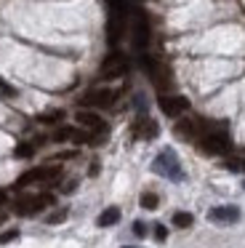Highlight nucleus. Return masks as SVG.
Masks as SVG:
<instances>
[{
  "instance_id": "9b49d317",
  "label": "nucleus",
  "mask_w": 245,
  "mask_h": 248,
  "mask_svg": "<svg viewBox=\"0 0 245 248\" xmlns=\"http://www.w3.org/2000/svg\"><path fill=\"white\" fill-rule=\"evenodd\" d=\"M157 123L154 120H149V118H141V120H136L133 123V136L136 139H152V136H157Z\"/></svg>"
},
{
  "instance_id": "a211bd4d",
  "label": "nucleus",
  "mask_w": 245,
  "mask_h": 248,
  "mask_svg": "<svg viewBox=\"0 0 245 248\" xmlns=\"http://www.w3.org/2000/svg\"><path fill=\"white\" fill-rule=\"evenodd\" d=\"M59 118H64V112L61 109H53V112H48V115H40V123H56Z\"/></svg>"
},
{
  "instance_id": "2eb2a0df",
  "label": "nucleus",
  "mask_w": 245,
  "mask_h": 248,
  "mask_svg": "<svg viewBox=\"0 0 245 248\" xmlns=\"http://www.w3.org/2000/svg\"><path fill=\"white\" fill-rule=\"evenodd\" d=\"M160 205V198L154 192H144L141 195V208H147V211H154Z\"/></svg>"
},
{
  "instance_id": "412c9836",
  "label": "nucleus",
  "mask_w": 245,
  "mask_h": 248,
  "mask_svg": "<svg viewBox=\"0 0 245 248\" xmlns=\"http://www.w3.org/2000/svg\"><path fill=\"white\" fill-rule=\"evenodd\" d=\"M133 232H136L138 237H144V235H147V227H144L141 221H133Z\"/></svg>"
},
{
  "instance_id": "a878e982",
  "label": "nucleus",
  "mask_w": 245,
  "mask_h": 248,
  "mask_svg": "<svg viewBox=\"0 0 245 248\" xmlns=\"http://www.w3.org/2000/svg\"><path fill=\"white\" fill-rule=\"evenodd\" d=\"M243 171H245V163H243Z\"/></svg>"
},
{
  "instance_id": "f3484780",
  "label": "nucleus",
  "mask_w": 245,
  "mask_h": 248,
  "mask_svg": "<svg viewBox=\"0 0 245 248\" xmlns=\"http://www.w3.org/2000/svg\"><path fill=\"white\" fill-rule=\"evenodd\" d=\"M32 152H35V147H32V144H19L14 150V155L16 157H32Z\"/></svg>"
},
{
  "instance_id": "aec40b11",
  "label": "nucleus",
  "mask_w": 245,
  "mask_h": 248,
  "mask_svg": "<svg viewBox=\"0 0 245 248\" xmlns=\"http://www.w3.org/2000/svg\"><path fill=\"white\" fill-rule=\"evenodd\" d=\"M154 237H157V240H165V237H168V230H165L163 224H154Z\"/></svg>"
},
{
  "instance_id": "4468645a",
  "label": "nucleus",
  "mask_w": 245,
  "mask_h": 248,
  "mask_svg": "<svg viewBox=\"0 0 245 248\" xmlns=\"http://www.w3.org/2000/svg\"><path fill=\"white\" fill-rule=\"evenodd\" d=\"M173 224L179 227V230H186V227L195 224V216L186 214V211H176V214H173Z\"/></svg>"
},
{
  "instance_id": "1a4fd4ad",
  "label": "nucleus",
  "mask_w": 245,
  "mask_h": 248,
  "mask_svg": "<svg viewBox=\"0 0 245 248\" xmlns=\"http://www.w3.org/2000/svg\"><path fill=\"white\" fill-rule=\"evenodd\" d=\"M125 70H128V62L122 59L120 54H112V56H107V59H104V64H101V78L112 80V78L125 75Z\"/></svg>"
},
{
  "instance_id": "20e7f679",
  "label": "nucleus",
  "mask_w": 245,
  "mask_h": 248,
  "mask_svg": "<svg viewBox=\"0 0 245 248\" xmlns=\"http://www.w3.org/2000/svg\"><path fill=\"white\" fill-rule=\"evenodd\" d=\"M157 104L163 109V115H168V118H179V115H184L189 109V99L179 96V93H163L157 99Z\"/></svg>"
},
{
  "instance_id": "393cba45",
  "label": "nucleus",
  "mask_w": 245,
  "mask_h": 248,
  "mask_svg": "<svg viewBox=\"0 0 245 248\" xmlns=\"http://www.w3.org/2000/svg\"><path fill=\"white\" fill-rule=\"evenodd\" d=\"M122 248H133V246H122Z\"/></svg>"
},
{
  "instance_id": "423d86ee",
  "label": "nucleus",
  "mask_w": 245,
  "mask_h": 248,
  "mask_svg": "<svg viewBox=\"0 0 245 248\" xmlns=\"http://www.w3.org/2000/svg\"><path fill=\"white\" fill-rule=\"evenodd\" d=\"M154 171L157 173H163V176H173V179H179L181 176V168H179V160H176V155L170 150H163L157 157H154Z\"/></svg>"
},
{
  "instance_id": "f257e3e1",
  "label": "nucleus",
  "mask_w": 245,
  "mask_h": 248,
  "mask_svg": "<svg viewBox=\"0 0 245 248\" xmlns=\"http://www.w3.org/2000/svg\"><path fill=\"white\" fill-rule=\"evenodd\" d=\"M197 147H200L205 155H221V152L229 150V136L224 134L221 128H213V125L202 123V134L197 139Z\"/></svg>"
},
{
  "instance_id": "39448f33",
  "label": "nucleus",
  "mask_w": 245,
  "mask_h": 248,
  "mask_svg": "<svg viewBox=\"0 0 245 248\" xmlns=\"http://www.w3.org/2000/svg\"><path fill=\"white\" fill-rule=\"evenodd\" d=\"M144 67H147V72H149V78H152L154 86H157L160 91H168L170 83H173V80H170V70H168V67L160 64V62H154V59H149V56L144 59Z\"/></svg>"
},
{
  "instance_id": "5701e85b",
  "label": "nucleus",
  "mask_w": 245,
  "mask_h": 248,
  "mask_svg": "<svg viewBox=\"0 0 245 248\" xmlns=\"http://www.w3.org/2000/svg\"><path fill=\"white\" fill-rule=\"evenodd\" d=\"M3 203H5V192L0 189V205H3Z\"/></svg>"
},
{
  "instance_id": "f8f14e48",
  "label": "nucleus",
  "mask_w": 245,
  "mask_h": 248,
  "mask_svg": "<svg viewBox=\"0 0 245 248\" xmlns=\"http://www.w3.org/2000/svg\"><path fill=\"white\" fill-rule=\"evenodd\" d=\"M208 219L211 221H237L240 211L234 205H221V208H211L208 211Z\"/></svg>"
},
{
  "instance_id": "b1692460",
  "label": "nucleus",
  "mask_w": 245,
  "mask_h": 248,
  "mask_svg": "<svg viewBox=\"0 0 245 248\" xmlns=\"http://www.w3.org/2000/svg\"><path fill=\"white\" fill-rule=\"evenodd\" d=\"M3 221H5V214H3V211H0V224H3Z\"/></svg>"
},
{
  "instance_id": "4be33fe9",
  "label": "nucleus",
  "mask_w": 245,
  "mask_h": 248,
  "mask_svg": "<svg viewBox=\"0 0 245 248\" xmlns=\"http://www.w3.org/2000/svg\"><path fill=\"white\" fill-rule=\"evenodd\" d=\"M75 187H77V182H75V179H72V182H67V187H61V189H64V192H72Z\"/></svg>"
},
{
  "instance_id": "0eeeda50",
  "label": "nucleus",
  "mask_w": 245,
  "mask_h": 248,
  "mask_svg": "<svg viewBox=\"0 0 245 248\" xmlns=\"http://www.w3.org/2000/svg\"><path fill=\"white\" fill-rule=\"evenodd\" d=\"M176 136H181L184 141H197L202 134V120H195V118H184L176 123Z\"/></svg>"
},
{
  "instance_id": "ddd939ff",
  "label": "nucleus",
  "mask_w": 245,
  "mask_h": 248,
  "mask_svg": "<svg viewBox=\"0 0 245 248\" xmlns=\"http://www.w3.org/2000/svg\"><path fill=\"white\" fill-rule=\"evenodd\" d=\"M117 221H120V208L112 205V208L101 211L99 219H96V224H99V227H112V224H117Z\"/></svg>"
},
{
  "instance_id": "dca6fc26",
  "label": "nucleus",
  "mask_w": 245,
  "mask_h": 248,
  "mask_svg": "<svg viewBox=\"0 0 245 248\" xmlns=\"http://www.w3.org/2000/svg\"><path fill=\"white\" fill-rule=\"evenodd\" d=\"M67 216H69V211L67 208H56V211H53V214H48V224H61V221L64 219H67Z\"/></svg>"
},
{
  "instance_id": "f03ea898",
  "label": "nucleus",
  "mask_w": 245,
  "mask_h": 248,
  "mask_svg": "<svg viewBox=\"0 0 245 248\" xmlns=\"http://www.w3.org/2000/svg\"><path fill=\"white\" fill-rule=\"evenodd\" d=\"M53 205V195L51 192H43V195H27V198H19L14 205V214L19 216H35L40 214L43 208Z\"/></svg>"
},
{
  "instance_id": "9d476101",
  "label": "nucleus",
  "mask_w": 245,
  "mask_h": 248,
  "mask_svg": "<svg viewBox=\"0 0 245 248\" xmlns=\"http://www.w3.org/2000/svg\"><path fill=\"white\" fill-rule=\"evenodd\" d=\"M75 120H77L83 128L93 131V134H107V123L96 112H91V109H80V112L75 115Z\"/></svg>"
},
{
  "instance_id": "6ab92c4d",
  "label": "nucleus",
  "mask_w": 245,
  "mask_h": 248,
  "mask_svg": "<svg viewBox=\"0 0 245 248\" xmlns=\"http://www.w3.org/2000/svg\"><path fill=\"white\" fill-rule=\"evenodd\" d=\"M16 237H19V230H5L3 235H0V246H5V243L16 240Z\"/></svg>"
},
{
  "instance_id": "6e6552de",
  "label": "nucleus",
  "mask_w": 245,
  "mask_h": 248,
  "mask_svg": "<svg viewBox=\"0 0 245 248\" xmlns=\"http://www.w3.org/2000/svg\"><path fill=\"white\" fill-rule=\"evenodd\" d=\"M115 99H117V93L112 88H96V91L83 96V104H88V107H112Z\"/></svg>"
},
{
  "instance_id": "7ed1b4c3",
  "label": "nucleus",
  "mask_w": 245,
  "mask_h": 248,
  "mask_svg": "<svg viewBox=\"0 0 245 248\" xmlns=\"http://www.w3.org/2000/svg\"><path fill=\"white\" fill-rule=\"evenodd\" d=\"M59 173H61L59 166H37V168H32V171L21 173V176L16 179V187H27V184H35V182H51Z\"/></svg>"
}]
</instances>
